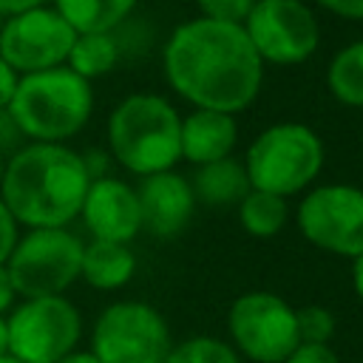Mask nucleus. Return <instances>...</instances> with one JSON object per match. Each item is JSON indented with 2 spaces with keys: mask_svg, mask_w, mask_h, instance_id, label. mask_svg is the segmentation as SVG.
<instances>
[{
  "mask_svg": "<svg viewBox=\"0 0 363 363\" xmlns=\"http://www.w3.org/2000/svg\"><path fill=\"white\" fill-rule=\"evenodd\" d=\"M164 77L196 108L238 113L258 96L264 62L244 26L199 17L176 26L167 37Z\"/></svg>",
  "mask_w": 363,
  "mask_h": 363,
  "instance_id": "f257e3e1",
  "label": "nucleus"
},
{
  "mask_svg": "<svg viewBox=\"0 0 363 363\" xmlns=\"http://www.w3.org/2000/svg\"><path fill=\"white\" fill-rule=\"evenodd\" d=\"M48 0H0V14L11 17V14H20L26 9H37V6H45Z\"/></svg>",
  "mask_w": 363,
  "mask_h": 363,
  "instance_id": "7c9ffc66",
  "label": "nucleus"
},
{
  "mask_svg": "<svg viewBox=\"0 0 363 363\" xmlns=\"http://www.w3.org/2000/svg\"><path fill=\"white\" fill-rule=\"evenodd\" d=\"M235 139H238V128L233 113L196 108L190 116L182 119V159L199 167L227 159L230 150L235 147Z\"/></svg>",
  "mask_w": 363,
  "mask_h": 363,
  "instance_id": "2eb2a0df",
  "label": "nucleus"
},
{
  "mask_svg": "<svg viewBox=\"0 0 363 363\" xmlns=\"http://www.w3.org/2000/svg\"><path fill=\"white\" fill-rule=\"evenodd\" d=\"M17 79H20V74L0 57V108H9L14 88H17Z\"/></svg>",
  "mask_w": 363,
  "mask_h": 363,
  "instance_id": "cd10ccee",
  "label": "nucleus"
},
{
  "mask_svg": "<svg viewBox=\"0 0 363 363\" xmlns=\"http://www.w3.org/2000/svg\"><path fill=\"white\" fill-rule=\"evenodd\" d=\"M196 3L201 9V17L216 23H233V26H244L247 14L255 6V0H196Z\"/></svg>",
  "mask_w": 363,
  "mask_h": 363,
  "instance_id": "b1692460",
  "label": "nucleus"
},
{
  "mask_svg": "<svg viewBox=\"0 0 363 363\" xmlns=\"http://www.w3.org/2000/svg\"><path fill=\"white\" fill-rule=\"evenodd\" d=\"M352 286H354L357 298L363 301V252L357 258H352Z\"/></svg>",
  "mask_w": 363,
  "mask_h": 363,
  "instance_id": "2f4dec72",
  "label": "nucleus"
},
{
  "mask_svg": "<svg viewBox=\"0 0 363 363\" xmlns=\"http://www.w3.org/2000/svg\"><path fill=\"white\" fill-rule=\"evenodd\" d=\"M136 199H139L142 227L156 238H170V235L182 233L196 207L190 182L173 170L142 176Z\"/></svg>",
  "mask_w": 363,
  "mask_h": 363,
  "instance_id": "4468645a",
  "label": "nucleus"
},
{
  "mask_svg": "<svg viewBox=\"0 0 363 363\" xmlns=\"http://www.w3.org/2000/svg\"><path fill=\"white\" fill-rule=\"evenodd\" d=\"M3 170H6V159H3V150H0V179H3Z\"/></svg>",
  "mask_w": 363,
  "mask_h": 363,
  "instance_id": "c9c22d12",
  "label": "nucleus"
},
{
  "mask_svg": "<svg viewBox=\"0 0 363 363\" xmlns=\"http://www.w3.org/2000/svg\"><path fill=\"white\" fill-rule=\"evenodd\" d=\"M62 20L77 34H111L139 0H54Z\"/></svg>",
  "mask_w": 363,
  "mask_h": 363,
  "instance_id": "a211bd4d",
  "label": "nucleus"
},
{
  "mask_svg": "<svg viewBox=\"0 0 363 363\" xmlns=\"http://www.w3.org/2000/svg\"><path fill=\"white\" fill-rule=\"evenodd\" d=\"M303 238L326 252L357 258L363 252V190L354 184H320L298 204Z\"/></svg>",
  "mask_w": 363,
  "mask_h": 363,
  "instance_id": "9b49d317",
  "label": "nucleus"
},
{
  "mask_svg": "<svg viewBox=\"0 0 363 363\" xmlns=\"http://www.w3.org/2000/svg\"><path fill=\"white\" fill-rule=\"evenodd\" d=\"M9 354V335H6V318L0 315V357Z\"/></svg>",
  "mask_w": 363,
  "mask_h": 363,
  "instance_id": "72a5a7b5",
  "label": "nucleus"
},
{
  "mask_svg": "<svg viewBox=\"0 0 363 363\" xmlns=\"http://www.w3.org/2000/svg\"><path fill=\"white\" fill-rule=\"evenodd\" d=\"M108 147L136 176L170 170L182 159V116L164 96L130 94L108 116Z\"/></svg>",
  "mask_w": 363,
  "mask_h": 363,
  "instance_id": "20e7f679",
  "label": "nucleus"
},
{
  "mask_svg": "<svg viewBox=\"0 0 363 363\" xmlns=\"http://www.w3.org/2000/svg\"><path fill=\"white\" fill-rule=\"evenodd\" d=\"M326 11L346 17V20H363V0H318Z\"/></svg>",
  "mask_w": 363,
  "mask_h": 363,
  "instance_id": "bb28decb",
  "label": "nucleus"
},
{
  "mask_svg": "<svg viewBox=\"0 0 363 363\" xmlns=\"http://www.w3.org/2000/svg\"><path fill=\"white\" fill-rule=\"evenodd\" d=\"M17 221H14V216L9 213V207H6V201L0 199V264H6L9 261V255H11V250H14V244H17Z\"/></svg>",
  "mask_w": 363,
  "mask_h": 363,
  "instance_id": "a878e982",
  "label": "nucleus"
},
{
  "mask_svg": "<svg viewBox=\"0 0 363 363\" xmlns=\"http://www.w3.org/2000/svg\"><path fill=\"white\" fill-rule=\"evenodd\" d=\"M301 343H329L335 332V315L326 306H301L295 309Z\"/></svg>",
  "mask_w": 363,
  "mask_h": 363,
  "instance_id": "5701e85b",
  "label": "nucleus"
},
{
  "mask_svg": "<svg viewBox=\"0 0 363 363\" xmlns=\"http://www.w3.org/2000/svg\"><path fill=\"white\" fill-rule=\"evenodd\" d=\"M284 363H340V357L329 349V343H298Z\"/></svg>",
  "mask_w": 363,
  "mask_h": 363,
  "instance_id": "393cba45",
  "label": "nucleus"
},
{
  "mask_svg": "<svg viewBox=\"0 0 363 363\" xmlns=\"http://www.w3.org/2000/svg\"><path fill=\"white\" fill-rule=\"evenodd\" d=\"M238 221L255 238H272L286 224V199L264 190H252L238 201Z\"/></svg>",
  "mask_w": 363,
  "mask_h": 363,
  "instance_id": "412c9836",
  "label": "nucleus"
},
{
  "mask_svg": "<svg viewBox=\"0 0 363 363\" xmlns=\"http://www.w3.org/2000/svg\"><path fill=\"white\" fill-rule=\"evenodd\" d=\"M79 216L85 218V227L96 241H116L128 244L142 230V213L139 199L130 184L113 176L91 179Z\"/></svg>",
  "mask_w": 363,
  "mask_h": 363,
  "instance_id": "ddd939ff",
  "label": "nucleus"
},
{
  "mask_svg": "<svg viewBox=\"0 0 363 363\" xmlns=\"http://www.w3.org/2000/svg\"><path fill=\"white\" fill-rule=\"evenodd\" d=\"M227 326L235 349L255 363H284L301 343L295 309L272 292H244L235 298Z\"/></svg>",
  "mask_w": 363,
  "mask_h": 363,
  "instance_id": "1a4fd4ad",
  "label": "nucleus"
},
{
  "mask_svg": "<svg viewBox=\"0 0 363 363\" xmlns=\"http://www.w3.org/2000/svg\"><path fill=\"white\" fill-rule=\"evenodd\" d=\"M0 363H20V360H14L11 354H3V357H0Z\"/></svg>",
  "mask_w": 363,
  "mask_h": 363,
  "instance_id": "f704fd0d",
  "label": "nucleus"
},
{
  "mask_svg": "<svg viewBox=\"0 0 363 363\" xmlns=\"http://www.w3.org/2000/svg\"><path fill=\"white\" fill-rule=\"evenodd\" d=\"M91 352L99 363H164L170 329L150 303L119 301L96 318Z\"/></svg>",
  "mask_w": 363,
  "mask_h": 363,
  "instance_id": "6e6552de",
  "label": "nucleus"
},
{
  "mask_svg": "<svg viewBox=\"0 0 363 363\" xmlns=\"http://www.w3.org/2000/svg\"><path fill=\"white\" fill-rule=\"evenodd\" d=\"M82 241L65 227H37L17 238L6 267L23 298L62 295L82 267Z\"/></svg>",
  "mask_w": 363,
  "mask_h": 363,
  "instance_id": "423d86ee",
  "label": "nucleus"
},
{
  "mask_svg": "<svg viewBox=\"0 0 363 363\" xmlns=\"http://www.w3.org/2000/svg\"><path fill=\"white\" fill-rule=\"evenodd\" d=\"M20 139H23V136H20V130H17L14 119H11V113H9L6 108H0V150L9 147V145H17Z\"/></svg>",
  "mask_w": 363,
  "mask_h": 363,
  "instance_id": "c85d7f7f",
  "label": "nucleus"
},
{
  "mask_svg": "<svg viewBox=\"0 0 363 363\" xmlns=\"http://www.w3.org/2000/svg\"><path fill=\"white\" fill-rule=\"evenodd\" d=\"M9 354L20 363H57L71 354L82 335L77 306L62 295L26 298L6 318Z\"/></svg>",
  "mask_w": 363,
  "mask_h": 363,
  "instance_id": "0eeeda50",
  "label": "nucleus"
},
{
  "mask_svg": "<svg viewBox=\"0 0 363 363\" xmlns=\"http://www.w3.org/2000/svg\"><path fill=\"white\" fill-rule=\"evenodd\" d=\"M116 60H119V45L111 34H77L65 65L91 82L94 77L108 74L116 65Z\"/></svg>",
  "mask_w": 363,
  "mask_h": 363,
  "instance_id": "aec40b11",
  "label": "nucleus"
},
{
  "mask_svg": "<svg viewBox=\"0 0 363 363\" xmlns=\"http://www.w3.org/2000/svg\"><path fill=\"white\" fill-rule=\"evenodd\" d=\"M244 31L261 57L272 65H298L318 48L320 28L312 9L301 0H255Z\"/></svg>",
  "mask_w": 363,
  "mask_h": 363,
  "instance_id": "9d476101",
  "label": "nucleus"
},
{
  "mask_svg": "<svg viewBox=\"0 0 363 363\" xmlns=\"http://www.w3.org/2000/svg\"><path fill=\"white\" fill-rule=\"evenodd\" d=\"M190 187H193V196L201 199L204 204L224 207V204H238L250 193V179L244 164L227 156V159L201 164Z\"/></svg>",
  "mask_w": 363,
  "mask_h": 363,
  "instance_id": "f3484780",
  "label": "nucleus"
},
{
  "mask_svg": "<svg viewBox=\"0 0 363 363\" xmlns=\"http://www.w3.org/2000/svg\"><path fill=\"white\" fill-rule=\"evenodd\" d=\"M17 292H14V284H11V275H9V267L0 264V315H6L14 303Z\"/></svg>",
  "mask_w": 363,
  "mask_h": 363,
  "instance_id": "c756f323",
  "label": "nucleus"
},
{
  "mask_svg": "<svg viewBox=\"0 0 363 363\" xmlns=\"http://www.w3.org/2000/svg\"><path fill=\"white\" fill-rule=\"evenodd\" d=\"M91 173L85 159L65 145L31 142L17 147L0 179V199L17 224L65 227L79 216Z\"/></svg>",
  "mask_w": 363,
  "mask_h": 363,
  "instance_id": "f03ea898",
  "label": "nucleus"
},
{
  "mask_svg": "<svg viewBox=\"0 0 363 363\" xmlns=\"http://www.w3.org/2000/svg\"><path fill=\"white\" fill-rule=\"evenodd\" d=\"M326 85L337 102L363 108V40L340 48L332 57L326 68Z\"/></svg>",
  "mask_w": 363,
  "mask_h": 363,
  "instance_id": "6ab92c4d",
  "label": "nucleus"
},
{
  "mask_svg": "<svg viewBox=\"0 0 363 363\" xmlns=\"http://www.w3.org/2000/svg\"><path fill=\"white\" fill-rule=\"evenodd\" d=\"M77 31L57 9L37 6L11 14L0 28V57L23 77L65 65Z\"/></svg>",
  "mask_w": 363,
  "mask_h": 363,
  "instance_id": "f8f14e48",
  "label": "nucleus"
},
{
  "mask_svg": "<svg viewBox=\"0 0 363 363\" xmlns=\"http://www.w3.org/2000/svg\"><path fill=\"white\" fill-rule=\"evenodd\" d=\"M323 167L320 136L301 122H278L255 136L247 150V179L252 190L281 199L306 190Z\"/></svg>",
  "mask_w": 363,
  "mask_h": 363,
  "instance_id": "39448f33",
  "label": "nucleus"
},
{
  "mask_svg": "<svg viewBox=\"0 0 363 363\" xmlns=\"http://www.w3.org/2000/svg\"><path fill=\"white\" fill-rule=\"evenodd\" d=\"M136 272V255L128 244L116 241H91L82 247V267L79 275L94 289H119Z\"/></svg>",
  "mask_w": 363,
  "mask_h": 363,
  "instance_id": "dca6fc26",
  "label": "nucleus"
},
{
  "mask_svg": "<svg viewBox=\"0 0 363 363\" xmlns=\"http://www.w3.org/2000/svg\"><path fill=\"white\" fill-rule=\"evenodd\" d=\"M164 363H238V354L218 337H190L170 346Z\"/></svg>",
  "mask_w": 363,
  "mask_h": 363,
  "instance_id": "4be33fe9",
  "label": "nucleus"
},
{
  "mask_svg": "<svg viewBox=\"0 0 363 363\" xmlns=\"http://www.w3.org/2000/svg\"><path fill=\"white\" fill-rule=\"evenodd\" d=\"M6 111L23 139L62 145L91 119L94 88L68 65L23 74Z\"/></svg>",
  "mask_w": 363,
  "mask_h": 363,
  "instance_id": "7ed1b4c3",
  "label": "nucleus"
},
{
  "mask_svg": "<svg viewBox=\"0 0 363 363\" xmlns=\"http://www.w3.org/2000/svg\"><path fill=\"white\" fill-rule=\"evenodd\" d=\"M57 363H99V357L94 354V352H71V354H65L62 360H57Z\"/></svg>",
  "mask_w": 363,
  "mask_h": 363,
  "instance_id": "473e14b6",
  "label": "nucleus"
}]
</instances>
